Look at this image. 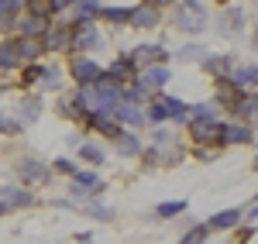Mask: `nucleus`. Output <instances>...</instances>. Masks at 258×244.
<instances>
[{"label":"nucleus","instance_id":"nucleus-28","mask_svg":"<svg viewBox=\"0 0 258 244\" xmlns=\"http://www.w3.org/2000/svg\"><path fill=\"white\" fill-rule=\"evenodd\" d=\"M241 7H231L224 18H220V35H234V28H241Z\"/></svg>","mask_w":258,"mask_h":244},{"label":"nucleus","instance_id":"nucleus-35","mask_svg":"<svg viewBox=\"0 0 258 244\" xmlns=\"http://www.w3.org/2000/svg\"><path fill=\"white\" fill-rule=\"evenodd\" d=\"M24 11V0H0V18L4 14H21Z\"/></svg>","mask_w":258,"mask_h":244},{"label":"nucleus","instance_id":"nucleus-3","mask_svg":"<svg viewBox=\"0 0 258 244\" xmlns=\"http://www.w3.org/2000/svg\"><path fill=\"white\" fill-rule=\"evenodd\" d=\"M189 117V107L182 100H176V97H155V100L148 103V121H155V124H162V121H186Z\"/></svg>","mask_w":258,"mask_h":244},{"label":"nucleus","instance_id":"nucleus-12","mask_svg":"<svg viewBox=\"0 0 258 244\" xmlns=\"http://www.w3.org/2000/svg\"><path fill=\"white\" fill-rule=\"evenodd\" d=\"M86 124H90L97 134H103V138H114V141L120 138V121L114 114H107V110H90V114H86Z\"/></svg>","mask_w":258,"mask_h":244},{"label":"nucleus","instance_id":"nucleus-10","mask_svg":"<svg viewBox=\"0 0 258 244\" xmlns=\"http://www.w3.org/2000/svg\"><path fill=\"white\" fill-rule=\"evenodd\" d=\"M18 176H21L24 186H41V183L52 179V169H48L45 162H38V158H21L18 162Z\"/></svg>","mask_w":258,"mask_h":244},{"label":"nucleus","instance_id":"nucleus-33","mask_svg":"<svg viewBox=\"0 0 258 244\" xmlns=\"http://www.w3.org/2000/svg\"><path fill=\"white\" fill-rule=\"evenodd\" d=\"M207 234H210V227H193L179 244H203V241H207Z\"/></svg>","mask_w":258,"mask_h":244},{"label":"nucleus","instance_id":"nucleus-43","mask_svg":"<svg viewBox=\"0 0 258 244\" xmlns=\"http://www.w3.org/2000/svg\"><path fill=\"white\" fill-rule=\"evenodd\" d=\"M255 169H258V158H255Z\"/></svg>","mask_w":258,"mask_h":244},{"label":"nucleus","instance_id":"nucleus-24","mask_svg":"<svg viewBox=\"0 0 258 244\" xmlns=\"http://www.w3.org/2000/svg\"><path fill=\"white\" fill-rule=\"evenodd\" d=\"M224 144H251V127H244V124H224Z\"/></svg>","mask_w":258,"mask_h":244},{"label":"nucleus","instance_id":"nucleus-36","mask_svg":"<svg viewBox=\"0 0 258 244\" xmlns=\"http://www.w3.org/2000/svg\"><path fill=\"white\" fill-rule=\"evenodd\" d=\"M182 210H186V203H162L159 210H155V213H159V217H176V213H182Z\"/></svg>","mask_w":258,"mask_h":244},{"label":"nucleus","instance_id":"nucleus-31","mask_svg":"<svg viewBox=\"0 0 258 244\" xmlns=\"http://www.w3.org/2000/svg\"><path fill=\"white\" fill-rule=\"evenodd\" d=\"M80 155H83L90 165H100V162H103V151H100L97 144H83V141H80Z\"/></svg>","mask_w":258,"mask_h":244},{"label":"nucleus","instance_id":"nucleus-6","mask_svg":"<svg viewBox=\"0 0 258 244\" xmlns=\"http://www.w3.org/2000/svg\"><path fill=\"white\" fill-rule=\"evenodd\" d=\"M127 55H131V62H135L138 69H145V65H159V62H165L169 59V48L159 45V41H141V45H135Z\"/></svg>","mask_w":258,"mask_h":244},{"label":"nucleus","instance_id":"nucleus-8","mask_svg":"<svg viewBox=\"0 0 258 244\" xmlns=\"http://www.w3.org/2000/svg\"><path fill=\"white\" fill-rule=\"evenodd\" d=\"M162 24V7L155 4H148V0H141L131 7V28H138V31H152V28H159Z\"/></svg>","mask_w":258,"mask_h":244},{"label":"nucleus","instance_id":"nucleus-37","mask_svg":"<svg viewBox=\"0 0 258 244\" xmlns=\"http://www.w3.org/2000/svg\"><path fill=\"white\" fill-rule=\"evenodd\" d=\"M21 114H24V121L31 124V121H35V117H38V100H28V103H24V107H21Z\"/></svg>","mask_w":258,"mask_h":244},{"label":"nucleus","instance_id":"nucleus-42","mask_svg":"<svg viewBox=\"0 0 258 244\" xmlns=\"http://www.w3.org/2000/svg\"><path fill=\"white\" fill-rule=\"evenodd\" d=\"M214 4H220V7H224V4H231V0H214Z\"/></svg>","mask_w":258,"mask_h":244},{"label":"nucleus","instance_id":"nucleus-44","mask_svg":"<svg viewBox=\"0 0 258 244\" xmlns=\"http://www.w3.org/2000/svg\"><path fill=\"white\" fill-rule=\"evenodd\" d=\"M255 41H258V31H255Z\"/></svg>","mask_w":258,"mask_h":244},{"label":"nucleus","instance_id":"nucleus-40","mask_svg":"<svg viewBox=\"0 0 258 244\" xmlns=\"http://www.w3.org/2000/svg\"><path fill=\"white\" fill-rule=\"evenodd\" d=\"M0 131H4V134H14V131H18V121H11V117H0Z\"/></svg>","mask_w":258,"mask_h":244},{"label":"nucleus","instance_id":"nucleus-21","mask_svg":"<svg viewBox=\"0 0 258 244\" xmlns=\"http://www.w3.org/2000/svg\"><path fill=\"white\" fill-rule=\"evenodd\" d=\"M203 69L217 79V76H231V69H234V59L231 55H203Z\"/></svg>","mask_w":258,"mask_h":244},{"label":"nucleus","instance_id":"nucleus-7","mask_svg":"<svg viewBox=\"0 0 258 244\" xmlns=\"http://www.w3.org/2000/svg\"><path fill=\"white\" fill-rule=\"evenodd\" d=\"M214 97H217L220 107H227V110L234 114V110H238V103L244 100V90H241L231 76H217V79H214Z\"/></svg>","mask_w":258,"mask_h":244},{"label":"nucleus","instance_id":"nucleus-17","mask_svg":"<svg viewBox=\"0 0 258 244\" xmlns=\"http://www.w3.org/2000/svg\"><path fill=\"white\" fill-rule=\"evenodd\" d=\"M18 31L21 35H35V38H41L45 31H48V18H35V14H18Z\"/></svg>","mask_w":258,"mask_h":244},{"label":"nucleus","instance_id":"nucleus-27","mask_svg":"<svg viewBox=\"0 0 258 244\" xmlns=\"http://www.w3.org/2000/svg\"><path fill=\"white\" fill-rule=\"evenodd\" d=\"M117 151L124 155V158H135V155H141V141L135 138V134L120 131V138H117Z\"/></svg>","mask_w":258,"mask_h":244},{"label":"nucleus","instance_id":"nucleus-34","mask_svg":"<svg viewBox=\"0 0 258 244\" xmlns=\"http://www.w3.org/2000/svg\"><path fill=\"white\" fill-rule=\"evenodd\" d=\"M41 86H45V90H59V69H48V65H45V69H41Z\"/></svg>","mask_w":258,"mask_h":244},{"label":"nucleus","instance_id":"nucleus-22","mask_svg":"<svg viewBox=\"0 0 258 244\" xmlns=\"http://www.w3.org/2000/svg\"><path fill=\"white\" fill-rule=\"evenodd\" d=\"M100 18V4L97 0H73V21L76 24H86V21Z\"/></svg>","mask_w":258,"mask_h":244},{"label":"nucleus","instance_id":"nucleus-18","mask_svg":"<svg viewBox=\"0 0 258 244\" xmlns=\"http://www.w3.org/2000/svg\"><path fill=\"white\" fill-rule=\"evenodd\" d=\"M18 48H21V59L24 62H38L45 55V45L35 35H18Z\"/></svg>","mask_w":258,"mask_h":244},{"label":"nucleus","instance_id":"nucleus-13","mask_svg":"<svg viewBox=\"0 0 258 244\" xmlns=\"http://www.w3.org/2000/svg\"><path fill=\"white\" fill-rule=\"evenodd\" d=\"M165 83H169V69H165V62H159V65H145L141 76H138V86H145V93H159Z\"/></svg>","mask_w":258,"mask_h":244},{"label":"nucleus","instance_id":"nucleus-4","mask_svg":"<svg viewBox=\"0 0 258 244\" xmlns=\"http://www.w3.org/2000/svg\"><path fill=\"white\" fill-rule=\"evenodd\" d=\"M69 76H73V83L76 86H97L100 79H103V69H100L97 59H90V55H76V59H69Z\"/></svg>","mask_w":258,"mask_h":244},{"label":"nucleus","instance_id":"nucleus-11","mask_svg":"<svg viewBox=\"0 0 258 244\" xmlns=\"http://www.w3.org/2000/svg\"><path fill=\"white\" fill-rule=\"evenodd\" d=\"M41 45L45 52H69L73 48V24H48V31L41 35Z\"/></svg>","mask_w":258,"mask_h":244},{"label":"nucleus","instance_id":"nucleus-20","mask_svg":"<svg viewBox=\"0 0 258 244\" xmlns=\"http://www.w3.org/2000/svg\"><path fill=\"white\" fill-rule=\"evenodd\" d=\"M114 117H117L120 124H138V127L148 121V114H141L138 103H127V100H120L117 107H114Z\"/></svg>","mask_w":258,"mask_h":244},{"label":"nucleus","instance_id":"nucleus-29","mask_svg":"<svg viewBox=\"0 0 258 244\" xmlns=\"http://www.w3.org/2000/svg\"><path fill=\"white\" fill-rule=\"evenodd\" d=\"M41 69H45V65H38V62L24 65V72H21V86H35V83H41Z\"/></svg>","mask_w":258,"mask_h":244},{"label":"nucleus","instance_id":"nucleus-41","mask_svg":"<svg viewBox=\"0 0 258 244\" xmlns=\"http://www.w3.org/2000/svg\"><path fill=\"white\" fill-rule=\"evenodd\" d=\"M148 4H155V7H165V4H172V0H148Z\"/></svg>","mask_w":258,"mask_h":244},{"label":"nucleus","instance_id":"nucleus-15","mask_svg":"<svg viewBox=\"0 0 258 244\" xmlns=\"http://www.w3.org/2000/svg\"><path fill=\"white\" fill-rule=\"evenodd\" d=\"M21 48H18V38H4L0 41V72H11L21 65Z\"/></svg>","mask_w":258,"mask_h":244},{"label":"nucleus","instance_id":"nucleus-38","mask_svg":"<svg viewBox=\"0 0 258 244\" xmlns=\"http://www.w3.org/2000/svg\"><path fill=\"white\" fill-rule=\"evenodd\" d=\"M52 169H55V172H62V176H73V172H76L69 158H55V165H52Z\"/></svg>","mask_w":258,"mask_h":244},{"label":"nucleus","instance_id":"nucleus-23","mask_svg":"<svg viewBox=\"0 0 258 244\" xmlns=\"http://www.w3.org/2000/svg\"><path fill=\"white\" fill-rule=\"evenodd\" d=\"M28 203H31V196L24 189H0V213L14 210V206H28Z\"/></svg>","mask_w":258,"mask_h":244},{"label":"nucleus","instance_id":"nucleus-25","mask_svg":"<svg viewBox=\"0 0 258 244\" xmlns=\"http://www.w3.org/2000/svg\"><path fill=\"white\" fill-rule=\"evenodd\" d=\"M24 11L35 14V18H55V14H59L55 0H24Z\"/></svg>","mask_w":258,"mask_h":244},{"label":"nucleus","instance_id":"nucleus-39","mask_svg":"<svg viewBox=\"0 0 258 244\" xmlns=\"http://www.w3.org/2000/svg\"><path fill=\"white\" fill-rule=\"evenodd\" d=\"M189 114L193 117H207V114H214V107L210 103H197V107H189Z\"/></svg>","mask_w":258,"mask_h":244},{"label":"nucleus","instance_id":"nucleus-14","mask_svg":"<svg viewBox=\"0 0 258 244\" xmlns=\"http://www.w3.org/2000/svg\"><path fill=\"white\" fill-rule=\"evenodd\" d=\"M100 45V35L97 28L86 21V24H73V48L76 52H90V48H97Z\"/></svg>","mask_w":258,"mask_h":244},{"label":"nucleus","instance_id":"nucleus-16","mask_svg":"<svg viewBox=\"0 0 258 244\" xmlns=\"http://www.w3.org/2000/svg\"><path fill=\"white\" fill-rule=\"evenodd\" d=\"M231 79L238 83L244 93H255L258 90V65H234L231 69Z\"/></svg>","mask_w":258,"mask_h":244},{"label":"nucleus","instance_id":"nucleus-32","mask_svg":"<svg viewBox=\"0 0 258 244\" xmlns=\"http://www.w3.org/2000/svg\"><path fill=\"white\" fill-rule=\"evenodd\" d=\"M203 55H207V48H203V45H182V48H179V59H182V62L203 59Z\"/></svg>","mask_w":258,"mask_h":244},{"label":"nucleus","instance_id":"nucleus-30","mask_svg":"<svg viewBox=\"0 0 258 244\" xmlns=\"http://www.w3.org/2000/svg\"><path fill=\"white\" fill-rule=\"evenodd\" d=\"M73 179H76V186H86V189H100L97 172H83V169H76V172H73Z\"/></svg>","mask_w":258,"mask_h":244},{"label":"nucleus","instance_id":"nucleus-1","mask_svg":"<svg viewBox=\"0 0 258 244\" xmlns=\"http://www.w3.org/2000/svg\"><path fill=\"white\" fill-rule=\"evenodd\" d=\"M189 141L200 144V148H217L224 144V121L207 114V117H193L189 121Z\"/></svg>","mask_w":258,"mask_h":244},{"label":"nucleus","instance_id":"nucleus-9","mask_svg":"<svg viewBox=\"0 0 258 244\" xmlns=\"http://www.w3.org/2000/svg\"><path fill=\"white\" fill-rule=\"evenodd\" d=\"M103 76L117 86H131V83H138V65L131 62V55H120L110 62V69H103Z\"/></svg>","mask_w":258,"mask_h":244},{"label":"nucleus","instance_id":"nucleus-26","mask_svg":"<svg viewBox=\"0 0 258 244\" xmlns=\"http://www.w3.org/2000/svg\"><path fill=\"white\" fill-rule=\"evenodd\" d=\"M241 220V210H220V213H214L210 217V230H227V227H234Z\"/></svg>","mask_w":258,"mask_h":244},{"label":"nucleus","instance_id":"nucleus-5","mask_svg":"<svg viewBox=\"0 0 258 244\" xmlns=\"http://www.w3.org/2000/svg\"><path fill=\"white\" fill-rule=\"evenodd\" d=\"M90 110H93V107H90V90H86V86H76L73 93L59 97V114L66 121H83Z\"/></svg>","mask_w":258,"mask_h":244},{"label":"nucleus","instance_id":"nucleus-2","mask_svg":"<svg viewBox=\"0 0 258 244\" xmlns=\"http://www.w3.org/2000/svg\"><path fill=\"white\" fill-rule=\"evenodd\" d=\"M176 28L186 35H200L207 28V7L200 0H179L176 4Z\"/></svg>","mask_w":258,"mask_h":244},{"label":"nucleus","instance_id":"nucleus-19","mask_svg":"<svg viewBox=\"0 0 258 244\" xmlns=\"http://www.w3.org/2000/svg\"><path fill=\"white\" fill-rule=\"evenodd\" d=\"M100 18L107 21V24H131V4H110V7H100Z\"/></svg>","mask_w":258,"mask_h":244}]
</instances>
